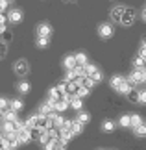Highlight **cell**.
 I'll return each mask as SVG.
<instances>
[{
  "instance_id": "6da1fadb",
  "label": "cell",
  "mask_w": 146,
  "mask_h": 150,
  "mask_svg": "<svg viewBox=\"0 0 146 150\" xmlns=\"http://www.w3.org/2000/svg\"><path fill=\"white\" fill-rule=\"evenodd\" d=\"M13 71L17 76H26L28 72H30V63H28L26 59H19V61H15V65H13Z\"/></svg>"
},
{
  "instance_id": "7a4b0ae2",
  "label": "cell",
  "mask_w": 146,
  "mask_h": 150,
  "mask_svg": "<svg viewBox=\"0 0 146 150\" xmlns=\"http://www.w3.org/2000/svg\"><path fill=\"white\" fill-rule=\"evenodd\" d=\"M135 9H131V8H126L124 9V15H122V19H120V24H124V26H131L133 22H135Z\"/></svg>"
},
{
  "instance_id": "3957f363",
  "label": "cell",
  "mask_w": 146,
  "mask_h": 150,
  "mask_svg": "<svg viewBox=\"0 0 146 150\" xmlns=\"http://www.w3.org/2000/svg\"><path fill=\"white\" fill-rule=\"evenodd\" d=\"M113 26L107 24V22H102V24H98V35H100L102 39H109V37H113Z\"/></svg>"
},
{
  "instance_id": "277c9868",
  "label": "cell",
  "mask_w": 146,
  "mask_h": 150,
  "mask_svg": "<svg viewBox=\"0 0 146 150\" xmlns=\"http://www.w3.org/2000/svg\"><path fill=\"white\" fill-rule=\"evenodd\" d=\"M35 33H37V37H50L52 35V26L48 22H41L35 28Z\"/></svg>"
},
{
  "instance_id": "5b68a950",
  "label": "cell",
  "mask_w": 146,
  "mask_h": 150,
  "mask_svg": "<svg viewBox=\"0 0 146 150\" xmlns=\"http://www.w3.org/2000/svg\"><path fill=\"white\" fill-rule=\"evenodd\" d=\"M128 82H131L135 87L139 83H142V69H133L130 72V76H128Z\"/></svg>"
},
{
  "instance_id": "8992f818",
  "label": "cell",
  "mask_w": 146,
  "mask_h": 150,
  "mask_svg": "<svg viewBox=\"0 0 146 150\" xmlns=\"http://www.w3.org/2000/svg\"><path fill=\"white\" fill-rule=\"evenodd\" d=\"M8 21L11 22V24H19V22H22V11L17 9V8L9 9L8 11Z\"/></svg>"
},
{
  "instance_id": "52a82bcc",
  "label": "cell",
  "mask_w": 146,
  "mask_h": 150,
  "mask_svg": "<svg viewBox=\"0 0 146 150\" xmlns=\"http://www.w3.org/2000/svg\"><path fill=\"white\" fill-rule=\"evenodd\" d=\"M124 6H115L113 9L109 11V19L113 21V22H120V19H122V15H124Z\"/></svg>"
},
{
  "instance_id": "ba28073f",
  "label": "cell",
  "mask_w": 146,
  "mask_h": 150,
  "mask_svg": "<svg viewBox=\"0 0 146 150\" xmlns=\"http://www.w3.org/2000/svg\"><path fill=\"white\" fill-rule=\"evenodd\" d=\"M76 82H78L81 87H87V89H92V87L96 85V82H95V80H92L91 76H87V74H85V76H80L78 80H76Z\"/></svg>"
},
{
  "instance_id": "9c48e42d",
  "label": "cell",
  "mask_w": 146,
  "mask_h": 150,
  "mask_svg": "<svg viewBox=\"0 0 146 150\" xmlns=\"http://www.w3.org/2000/svg\"><path fill=\"white\" fill-rule=\"evenodd\" d=\"M72 137H74V134H72V130H68V128H59V139L65 143H71L72 141Z\"/></svg>"
},
{
  "instance_id": "30bf717a",
  "label": "cell",
  "mask_w": 146,
  "mask_h": 150,
  "mask_svg": "<svg viewBox=\"0 0 146 150\" xmlns=\"http://www.w3.org/2000/svg\"><path fill=\"white\" fill-rule=\"evenodd\" d=\"M78 63H76V57H74V54H68V56H65L63 57V67L67 69V71H71V69H74Z\"/></svg>"
},
{
  "instance_id": "8fae6325",
  "label": "cell",
  "mask_w": 146,
  "mask_h": 150,
  "mask_svg": "<svg viewBox=\"0 0 146 150\" xmlns=\"http://www.w3.org/2000/svg\"><path fill=\"white\" fill-rule=\"evenodd\" d=\"M56 111L57 113H63V111H67V109L68 108H71V106H68V98H65V96H63V98H59V100H57L56 102Z\"/></svg>"
},
{
  "instance_id": "7c38bea8",
  "label": "cell",
  "mask_w": 146,
  "mask_h": 150,
  "mask_svg": "<svg viewBox=\"0 0 146 150\" xmlns=\"http://www.w3.org/2000/svg\"><path fill=\"white\" fill-rule=\"evenodd\" d=\"M68 106L76 111H81V108H83V98H80V96H72L71 100H68Z\"/></svg>"
},
{
  "instance_id": "4fadbf2b",
  "label": "cell",
  "mask_w": 146,
  "mask_h": 150,
  "mask_svg": "<svg viewBox=\"0 0 146 150\" xmlns=\"http://www.w3.org/2000/svg\"><path fill=\"white\" fill-rule=\"evenodd\" d=\"M124 82H126L124 76H120V74H115V76L111 78V87H113V89H118V87H122V85H124Z\"/></svg>"
},
{
  "instance_id": "5bb4252c",
  "label": "cell",
  "mask_w": 146,
  "mask_h": 150,
  "mask_svg": "<svg viewBox=\"0 0 146 150\" xmlns=\"http://www.w3.org/2000/svg\"><path fill=\"white\" fill-rule=\"evenodd\" d=\"M54 111H56L54 106H50L48 102H43V104L39 106V113H43V115H52ZM56 113H57V111H56Z\"/></svg>"
},
{
  "instance_id": "9a60e30c",
  "label": "cell",
  "mask_w": 146,
  "mask_h": 150,
  "mask_svg": "<svg viewBox=\"0 0 146 150\" xmlns=\"http://www.w3.org/2000/svg\"><path fill=\"white\" fill-rule=\"evenodd\" d=\"M2 120H11V122L19 120V117H17V111H15V109H6L4 115H2Z\"/></svg>"
},
{
  "instance_id": "2e32d148",
  "label": "cell",
  "mask_w": 146,
  "mask_h": 150,
  "mask_svg": "<svg viewBox=\"0 0 146 150\" xmlns=\"http://www.w3.org/2000/svg\"><path fill=\"white\" fill-rule=\"evenodd\" d=\"M17 89H19V93H20V95H28V93H30V89H32V85L28 83L26 80H22V82L17 83Z\"/></svg>"
},
{
  "instance_id": "e0dca14e",
  "label": "cell",
  "mask_w": 146,
  "mask_h": 150,
  "mask_svg": "<svg viewBox=\"0 0 146 150\" xmlns=\"http://www.w3.org/2000/svg\"><path fill=\"white\" fill-rule=\"evenodd\" d=\"M135 87V85H133L131 82H128V78H126V82H124V85H122V87H118L116 89V93H120V95H128L130 93V91Z\"/></svg>"
},
{
  "instance_id": "ac0fdd59",
  "label": "cell",
  "mask_w": 146,
  "mask_h": 150,
  "mask_svg": "<svg viewBox=\"0 0 146 150\" xmlns=\"http://www.w3.org/2000/svg\"><path fill=\"white\" fill-rule=\"evenodd\" d=\"M118 126H122V128H131V115H122L118 119Z\"/></svg>"
},
{
  "instance_id": "d6986e66",
  "label": "cell",
  "mask_w": 146,
  "mask_h": 150,
  "mask_svg": "<svg viewBox=\"0 0 146 150\" xmlns=\"http://www.w3.org/2000/svg\"><path fill=\"white\" fill-rule=\"evenodd\" d=\"M81 132H83V124H81L78 119H72V134L74 135H80Z\"/></svg>"
},
{
  "instance_id": "ffe728a7",
  "label": "cell",
  "mask_w": 146,
  "mask_h": 150,
  "mask_svg": "<svg viewBox=\"0 0 146 150\" xmlns=\"http://www.w3.org/2000/svg\"><path fill=\"white\" fill-rule=\"evenodd\" d=\"M76 119H78V120H80V122L83 124V126L91 122V115L87 113V111H78V117H76Z\"/></svg>"
},
{
  "instance_id": "44dd1931",
  "label": "cell",
  "mask_w": 146,
  "mask_h": 150,
  "mask_svg": "<svg viewBox=\"0 0 146 150\" xmlns=\"http://www.w3.org/2000/svg\"><path fill=\"white\" fill-rule=\"evenodd\" d=\"M22 106H24V102H22L20 98H13L9 100V109H15V111H20Z\"/></svg>"
},
{
  "instance_id": "7402d4cb",
  "label": "cell",
  "mask_w": 146,
  "mask_h": 150,
  "mask_svg": "<svg viewBox=\"0 0 146 150\" xmlns=\"http://www.w3.org/2000/svg\"><path fill=\"white\" fill-rule=\"evenodd\" d=\"M74 57H76V63H78V65H87V63H89L85 52H78V54H74Z\"/></svg>"
},
{
  "instance_id": "603a6c76",
  "label": "cell",
  "mask_w": 146,
  "mask_h": 150,
  "mask_svg": "<svg viewBox=\"0 0 146 150\" xmlns=\"http://www.w3.org/2000/svg\"><path fill=\"white\" fill-rule=\"evenodd\" d=\"M100 128H102V132H106V134H111V132L115 130V122L113 120H104Z\"/></svg>"
},
{
  "instance_id": "cb8c5ba5",
  "label": "cell",
  "mask_w": 146,
  "mask_h": 150,
  "mask_svg": "<svg viewBox=\"0 0 146 150\" xmlns=\"http://www.w3.org/2000/svg\"><path fill=\"white\" fill-rule=\"evenodd\" d=\"M133 69H146V59L137 54V57L133 59Z\"/></svg>"
},
{
  "instance_id": "d4e9b609",
  "label": "cell",
  "mask_w": 146,
  "mask_h": 150,
  "mask_svg": "<svg viewBox=\"0 0 146 150\" xmlns=\"http://www.w3.org/2000/svg\"><path fill=\"white\" fill-rule=\"evenodd\" d=\"M57 141H59V139H52V137H50V139L43 145V148L44 150H56L57 148Z\"/></svg>"
},
{
  "instance_id": "484cf974",
  "label": "cell",
  "mask_w": 146,
  "mask_h": 150,
  "mask_svg": "<svg viewBox=\"0 0 146 150\" xmlns=\"http://www.w3.org/2000/svg\"><path fill=\"white\" fill-rule=\"evenodd\" d=\"M126 96H128V100H130V102H137V104H139V89L133 87V89H131Z\"/></svg>"
},
{
  "instance_id": "4316f807",
  "label": "cell",
  "mask_w": 146,
  "mask_h": 150,
  "mask_svg": "<svg viewBox=\"0 0 146 150\" xmlns=\"http://www.w3.org/2000/svg\"><path fill=\"white\" fill-rule=\"evenodd\" d=\"M142 124V117L139 113H133L131 115V128H137V126Z\"/></svg>"
},
{
  "instance_id": "83f0119b",
  "label": "cell",
  "mask_w": 146,
  "mask_h": 150,
  "mask_svg": "<svg viewBox=\"0 0 146 150\" xmlns=\"http://www.w3.org/2000/svg\"><path fill=\"white\" fill-rule=\"evenodd\" d=\"M37 47L39 48H48L50 47V37H37Z\"/></svg>"
},
{
  "instance_id": "f1b7e54d",
  "label": "cell",
  "mask_w": 146,
  "mask_h": 150,
  "mask_svg": "<svg viewBox=\"0 0 146 150\" xmlns=\"http://www.w3.org/2000/svg\"><path fill=\"white\" fill-rule=\"evenodd\" d=\"M133 132H135L137 137H146V124L142 122L141 126H137V128H133Z\"/></svg>"
},
{
  "instance_id": "f546056e",
  "label": "cell",
  "mask_w": 146,
  "mask_h": 150,
  "mask_svg": "<svg viewBox=\"0 0 146 150\" xmlns=\"http://www.w3.org/2000/svg\"><path fill=\"white\" fill-rule=\"evenodd\" d=\"M78 78H80V76L74 72V69H71V71H67V76H65V80H67V82H76Z\"/></svg>"
},
{
  "instance_id": "4dcf8cb0",
  "label": "cell",
  "mask_w": 146,
  "mask_h": 150,
  "mask_svg": "<svg viewBox=\"0 0 146 150\" xmlns=\"http://www.w3.org/2000/svg\"><path fill=\"white\" fill-rule=\"evenodd\" d=\"M96 71H98V67H96V65H92V63H87V65H85V74H87V76L95 74Z\"/></svg>"
},
{
  "instance_id": "1f68e13d",
  "label": "cell",
  "mask_w": 146,
  "mask_h": 150,
  "mask_svg": "<svg viewBox=\"0 0 146 150\" xmlns=\"http://www.w3.org/2000/svg\"><path fill=\"white\" fill-rule=\"evenodd\" d=\"M91 95V89H87V87H81L80 85V89H78V95L76 96H80V98H85V96H89Z\"/></svg>"
},
{
  "instance_id": "d6a6232c",
  "label": "cell",
  "mask_w": 146,
  "mask_h": 150,
  "mask_svg": "<svg viewBox=\"0 0 146 150\" xmlns=\"http://www.w3.org/2000/svg\"><path fill=\"white\" fill-rule=\"evenodd\" d=\"M6 54H8V43L0 41V59H2V57H6Z\"/></svg>"
},
{
  "instance_id": "836d02e7",
  "label": "cell",
  "mask_w": 146,
  "mask_h": 150,
  "mask_svg": "<svg viewBox=\"0 0 146 150\" xmlns=\"http://www.w3.org/2000/svg\"><path fill=\"white\" fill-rule=\"evenodd\" d=\"M0 109L6 111V109H9V100L4 98V96H0Z\"/></svg>"
},
{
  "instance_id": "e575fe53",
  "label": "cell",
  "mask_w": 146,
  "mask_h": 150,
  "mask_svg": "<svg viewBox=\"0 0 146 150\" xmlns=\"http://www.w3.org/2000/svg\"><path fill=\"white\" fill-rule=\"evenodd\" d=\"M48 139H50L48 132H46V130H43V132H41V137H39V143H41V145H44V143L48 141Z\"/></svg>"
},
{
  "instance_id": "d590c367",
  "label": "cell",
  "mask_w": 146,
  "mask_h": 150,
  "mask_svg": "<svg viewBox=\"0 0 146 150\" xmlns=\"http://www.w3.org/2000/svg\"><path fill=\"white\" fill-rule=\"evenodd\" d=\"M11 39H13V33H11L9 30H6V32L2 33V41H4V43H9Z\"/></svg>"
},
{
  "instance_id": "8d00e7d4",
  "label": "cell",
  "mask_w": 146,
  "mask_h": 150,
  "mask_svg": "<svg viewBox=\"0 0 146 150\" xmlns=\"http://www.w3.org/2000/svg\"><path fill=\"white\" fill-rule=\"evenodd\" d=\"M74 72L78 74V76H85V65H76L74 67Z\"/></svg>"
},
{
  "instance_id": "74e56055",
  "label": "cell",
  "mask_w": 146,
  "mask_h": 150,
  "mask_svg": "<svg viewBox=\"0 0 146 150\" xmlns=\"http://www.w3.org/2000/svg\"><path fill=\"white\" fill-rule=\"evenodd\" d=\"M91 78H92V80H95V82H96V83H100V82H102V80H104V74H102L100 71H96L95 74H91Z\"/></svg>"
},
{
  "instance_id": "f35d334b",
  "label": "cell",
  "mask_w": 146,
  "mask_h": 150,
  "mask_svg": "<svg viewBox=\"0 0 146 150\" xmlns=\"http://www.w3.org/2000/svg\"><path fill=\"white\" fill-rule=\"evenodd\" d=\"M139 104H146V89H139Z\"/></svg>"
},
{
  "instance_id": "ab89813d",
  "label": "cell",
  "mask_w": 146,
  "mask_h": 150,
  "mask_svg": "<svg viewBox=\"0 0 146 150\" xmlns=\"http://www.w3.org/2000/svg\"><path fill=\"white\" fill-rule=\"evenodd\" d=\"M8 6H9L8 0H0V13H6V11H8Z\"/></svg>"
},
{
  "instance_id": "60d3db41",
  "label": "cell",
  "mask_w": 146,
  "mask_h": 150,
  "mask_svg": "<svg viewBox=\"0 0 146 150\" xmlns=\"http://www.w3.org/2000/svg\"><path fill=\"white\" fill-rule=\"evenodd\" d=\"M6 22H9V21H8V15L0 13V26H6Z\"/></svg>"
},
{
  "instance_id": "b9f144b4",
  "label": "cell",
  "mask_w": 146,
  "mask_h": 150,
  "mask_svg": "<svg viewBox=\"0 0 146 150\" xmlns=\"http://www.w3.org/2000/svg\"><path fill=\"white\" fill-rule=\"evenodd\" d=\"M139 56L146 59V47H141V48H139Z\"/></svg>"
},
{
  "instance_id": "7bdbcfd3",
  "label": "cell",
  "mask_w": 146,
  "mask_h": 150,
  "mask_svg": "<svg viewBox=\"0 0 146 150\" xmlns=\"http://www.w3.org/2000/svg\"><path fill=\"white\" fill-rule=\"evenodd\" d=\"M142 83H146V69H142Z\"/></svg>"
},
{
  "instance_id": "ee69618b",
  "label": "cell",
  "mask_w": 146,
  "mask_h": 150,
  "mask_svg": "<svg viewBox=\"0 0 146 150\" xmlns=\"http://www.w3.org/2000/svg\"><path fill=\"white\" fill-rule=\"evenodd\" d=\"M141 17H142V21H144V22H146V8H144V9H142V13H141Z\"/></svg>"
},
{
  "instance_id": "f6af8a7d",
  "label": "cell",
  "mask_w": 146,
  "mask_h": 150,
  "mask_svg": "<svg viewBox=\"0 0 146 150\" xmlns=\"http://www.w3.org/2000/svg\"><path fill=\"white\" fill-rule=\"evenodd\" d=\"M142 47H146V35L142 37Z\"/></svg>"
},
{
  "instance_id": "bcb514c9",
  "label": "cell",
  "mask_w": 146,
  "mask_h": 150,
  "mask_svg": "<svg viewBox=\"0 0 146 150\" xmlns=\"http://www.w3.org/2000/svg\"><path fill=\"white\" fill-rule=\"evenodd\" d=\"M2 115H4V111H2V109H0V122H2Z\"/></svg>"
},
{
  "instance_id": "7dc6e473",
  "label": "cell",
  "mask_w": 146,
  "mask_h": 150,
  "mask_svg": "<svg viewBox=\"0 0 146 150\" xmlns=\"http://www.w3.org/2000/svg\"><path fill=\"white\" fill-rule=\"evenodd\" d=\"M8 2H9V4H11V2H15V0H8Z\"/></svg>"
},
{
  "instance_id": "c3c4849f",
  "label": "cell",
  "mask_w": 146,
  "mask_h": 150,
  "mask_svg": "<svg viewBox=\"0 0 146 150\" xmlns=\"http://www.w3.org/2000/svg\"><path fill=\"white\" fill-rule=\"evenodd\" d=\"M56 150H63V148H56Z\"/></svg>"
}]
</instances>
